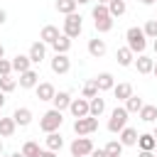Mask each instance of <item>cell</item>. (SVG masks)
<instances>
[{
  "mask_svg": "<svg viewBox=\"0 0 157 157\" xmlns=\"http://www.w3.org/2000/svg\"><path fill=\"white\" fill-rule=\"evenodd\" d=\"M140 2H142V5H152L155 0H140Z\"/></svg>",
  "mask_w": 157,
  "mask_h": 157,
  "instance_id": "cell-46",
  "label": "cell"
},
{
  "mask_svg": "<svg viewBox=\"0 0 157 157\" xmlns=\"http://www.w3.org/2000/svg\"><path fill=\"white\" fill-rule=\"evenodd\" d=\"M29 56L27 54H17L15 59H12V71H17V74H22V71H27L29 69Z\"/></svg>",
  "mask_w": 157,
  "mask_h": 157,
  "instance_id": "cell-26",
  "label": "cell"
},
{
  "mask_svg": "<svg viewBox=\"0 0 157 157\" xmlns=\"http://www.w3.org/2000/svg\"><path fill=\"white\" fill-rule=\"evenodd\" d=\"M52 47H54V52H56V54H66V52L71 49V39H69V37L61 32V34H59V37L52 42Z\"/></svg>",
  "mask_w": 157,
  "mask_h": 157,
  "instance_id": "cell-22",
  "label": "cell"
},
{
  "mask_svg": "<svg viewBox=\"0 0 157 157\" xmlns=\"http://www.w3.org/2000/svg\"><path fill=\"white\" fill-rule=\"evenodd\" d=\"M15 88H17V78H12L10 74L7 76H0V91L2 93H12Z\"/></svg>",
  "mask_w": 157,
  "mask_h": 157,
  "instance_id": "cell-31",
  "label": "cell"
},
{
  "mask_svg": "<svg viewBox=\"0 0 157 157\" xmlns=\"http://www.w3.org/2000/svg\"><path fill=\"white\" fill-rule=\"evenodd\" d=\"M12 120H15V123H17L20 128H27V125L32 123V110L22 105V108H17V110L12 113Z\"/></svg>",
  "mask_w": 157,
  "mask_h": 157,
  "instance_id": "cell-14",
  "label": "cell"
},
{
  "mask_svg": "<svg viewBox=\"0 0 157 157\" xmlns=\"http://www.w3.org/2000/svg\"><path fill=\"white\" fill-rule=\"evenodd\" d=\"M0 155H2V140H0Z\"/></svg>",
  "mask_w": 157,
  "mask_h": 157,
  "instance_id": "cell-51",
  "label": "cell"
},
{
  "mask_svg": "<svg viewBox=\"0 0 157 157\" xmlns=\"http://www.w3.org/2000/svg\"><path fill=\"white\" fill-rule=\"evenodd\" d=\"M142 32H145L147 39H155V37H157V20H147L145 27H142Z\"/></svg>",
  "mask_w": 157,
  "mask_h": 157,
  "instance_id": "cell-36",
  "label": "cell"
},
{
  "mask_svg": "<svg viewBox=\"0 0 157 157\" xmlns=\"http://www.w3.org/2000/svg\"><path fill=\"white\" fill-rule=\"evenodd\" d=\"M22 155H25V157H37V155H39V145H37L34 140H27V142L22 145Z\"/></svg>",
  "mask_w": 157,
  "mask_h": 157,
  "instance_id": "cell-34",
  "label": "cell"
},
{
  "mask_svg": "<svg viewBox=\"0 0 157 157\" xmlns=\"http://www.w3.org/2000/svg\"><path fill=\"white\" fill-rule=\"evenodd\" d=\"M120 157H123V155H120Z\"/></svg>",
  "mask_w": 157,
  "mask_h": 157,
  "instance_id": "cell-54",
  "label": "cell"
},
{
  "mask_svg": "<svg viewBox=\"0 0 157 157\" xmlns=\"http://www.w3.org/2000/svg\"><path fill=\"white\" fill-rule=\"evenodd\" d=\"M81 20H83V17L76 15V12L66 15V20H64V34H66L69 39H76V37L81 34V29H83V22H81Z\"/></svg>",
  "mask_w": 157,
  "mask_h": 157,
  "instance_id": "cell-5",
  "label": "cell"
},
{
  "mask_svg": "<svg viewBox=\"0 0 157 157\" xmlns=\"http://www.w3.org/2000/svg\"><path fill=\"white\" fill-rule=\"evenodd\" d=\"M37 157H56V152H54V150H39Z\"/></svg>",
  "mask_w": 157,
  "mask_h": 157,
  "instance_id": "cell-39",
  "label": "cell"
},
{
  "mask_svg": "<svg viewBox=\"0 0 157 157\" xmlns=\"http://www.w3.org/2000/svg\"><path fill=\"white\" fill-rule=\"evenodd\" d=\"M118 137H120V142H123V147H130V145H135L137 142V130L135 128H123L120 132H118Z\"/></svg>",
  "mask_w": 157,
  "mask_h": 157,
  "instance_id": "cell-16",
  "label": "cell"
},
{
  "mask_svg": "<svg viewBox=\"0 0 157 157\" xmlns=\"http://www.w3.org/2000/svg\"><path fill=\"white\" fill-rule=\"evenodd\" d=\"M34 91H37V98H39V101H52V98H54V93H56V88H54L49 81L37 83V86H34Z\"/></svg>",
  "mask_w": 157,
  "mask_h": 157,
  "instance_id": "cell-12",
  "label": "cell"
},
{
  "mask_svg": "<svg viewBox=\"0 0 157 157\" xmlns=\"http://www.w3.org/2000/svg\"><path fill=\"white\" fill-rule=\"evenodd\" d=\"M152 135H155V140H157V128H155V132H152Z\"/></svg>",
  "mask_w": 157,
  "mask_h": 157,
  "instance_id": "cell-50",
  "label": "cell"
},
{
  "mask_svg": "<svg viewBox=\"0 0 157 157\" xmlns=\"http://www.w3.org/2000/svg\"><path fill=\"white\" fill-rule=\"evenodd\" d=\"M17 130V123L12 118H2L0 115V137H12Z\"/></svg>",
  "mask_w": 157,
  "mask_h": 157,
  "instance_id": "cell-20",
  "label": "cell"
},
{
  "mask_svg": "<svg viewBox=\"0 0 157 157\" xmlns=\"http://www.w3.org/2000/svg\"><path fill=\"white\" fill-rule=\"evenodd\" d=\"M56 10L61 15H71L76 12V0H56Z\"/></svg>",
  "mask_w": 157,
  "mask_h": 157,
  "instance_id": "cell-33",
  "label": "cell"
},
{
  "mask_svg": "<svg viewBox=\"0 0 157 157\" xmlns=\"http://www.w3.org/2000/svg\"><path fill=\"white\" fill-rule=\"evenodd\" d=\"M128 110H125V105H115L113 110H110V118H108V130L115 135V132H120L125 125H128Z\"/></svg>",
  "mask_w": 157,
  "mask_h": 157,
  "instance_id": "cell-3",
  "label": "cell"
},
{
  "mask_svg": "<svg viewBox=\"0 0 157 157\" xmlns=\"http://www.w3.org/2000/svg\"><path fill=\"white\" fill-rule=\"evenodd\" d=\"M93 81H96L98 91H113V86H115V78H113V74H108V71L98 74V76H96Z\"/></svg>",
  "mask_w": 157,
  "mask_h": 157,
  "instance_id": "cell-13",
  "label": "cell"
},
{
  "mask_svg": "<svg viewBox=\"0 0 157 157\" xmlns=\"http://www.w3.org/2000/svg\"><path fill=\"white\" fill-rule=\"evenodd\" d=\"M105 49H108V47H105L103 39H98V37H96V39H88V54H91L93 59H101V56L105 54Z\"/></svg>",
  "mask_w": 157,
  "mask_h": 157,
  "instance_id": "cell-15",
  "label": "cell"
},
{
  "mask_svg": "<svg viewBox=\"0 0 157 157\" xmlns=\"http://www.w3.org/2000/svg\"><path fill=\"white\" fill-rule=\"evenodd\" d=\"M142 105H145V103H142V98H140V96H135V93H132L130 98H125V110H128V113H137Z\"/></svg>",
  "mask_w": 157,
  "mask_h": 157,
  "instance_id": "cell-30",
  "label": "cell"
},
{
  "mask_svg": "<svg viewBox=\"0 0 157 157\" xmlns=\"http://www.w3.org/2000/svg\"><path fill=\"white\" fill-rule=\"evenodd\" d=\"M61 32H59V27H54V25H44L42 27V34H39V39L44 42V44H52L56 37H59Z\"/></svg>",
  "mask_w": 157,
  "mask_h": 157,
  "instance_id": "cell-21",
  "label": "cell"
},
{
  "mask_svg": "<svg viewBox=\"0 0 157 157\" xmlns=\"http://www.w3.org/2000/svg\"><path fill=\"white\" fill-rule=\"evenodd\" d=\"M98 130V118L93 115H86V118H76L74 120V132L81 137V135H88V132H96Z\"/></svg>",
  "mask_w": 157,
  "mask_h": 157,
  "instance_id": "cell-6",
  "label": "cell"
},
{
  "mask_svg": "<svg viewBox=\"0 0 157 157\" xmlns=\"http://www.w3.org/2000/svg\"><path fill=\"white\" fill-rule=\"evenodd\" d=\"M52 103H54L56 110H64V108H69V103H71V93H69V91H59V93H54Z\"/></svg>",
  "mask_w": 157,
  "mask_h": 157,
  "instance_id": "cell-23",
  "label": "cell"
},
{
  "mask_svg": "<svg viewBox=\"0 0 157 157\" xmlns=\"http://www.w3.org/2000/svg\"><path fill=\"white\" fill-rule=\"evenodd\" d=\"M69 69H71V59H69L66 54H54V59H52V71L59 74V76H64V74H69Z\"/></svg>",
  "mask_w": 157,
  "mask_h": 157,
  "instance_id": "cell-8",
  "label": "cell"
},
{
  "mask_svg": "<svg viewBox=\"0 0 157 157\" xmlns=\"http://www.w3.org/2000/svg\"><path fill=\"white\" fill-rule=\"evenodd\" d=\"M10 157H25V155H22V150H17V152H12Z\"/></svg>",
  "mask_w": 157,
  "mask_h": 157,
  "instance_id": "cell-43",
  "label": "cell"
},
{
  "mask_svg": "<svg viewBox=\"0 0 157 157\" xmlns=\"http://www.w3.org/2000/svg\"><path fill=\"white\" fill-rule=\"evenodd\" d=\"M93 25H96V29L98 32H110L113 29V17H110V12H108V5H96L93 7Z\"/></svg>",
  "mask_w": 157,
  "mask_h": 157,
  "instance_id": "cell-2",
  "label": "cell"
},
{
  "mask_svg": "<svg viewBox=\"0 0 157 157\" xmlns=\"http://www.w3.org/2000/svg\"><path fill=\"white\" fill-rule=\"evenodd\" d=\"M115 59H118V64H120V66H130V64L135 61V54H132L128 47H120V49L115 52Z\"/></svg>",
  "mask_w": 157,
  "mask_h": 157,
  "instance_id": "cell-25",
  "label": "cell"
},
{
  "mask_svg": "<svg viewBox=\"0 0 157 157\" xmlns=\"http://www.w3.org/2000/svg\"><path fill=\"white\" fill-rule=\"evenodd\" d=\"M135 66H137V71L140 74H152V66H155V59H150L147 54H140L135 61H132Z\"/></svg>",
  "mask_w": 157,
  "mask_h": 157,
  "instance_id": "cell-17",
  "label": "cell"
},
{
  "mask_svg": "<svg viewBox=\"0 0 157 157\" xmlns=\"http://www.w3.org/2000/svg\"><path fill=\"white\" fill-rule=\"evenodd\" d=\"M69 110L74 118H86L88 115V98H71Z\"/></svg>",
  "mask_w": 157,
  "mask_h": 157,
  "instance_id": "cell-10",
  "label": "cell"
},
{
  "mask_svg": "<svg viewBox=\"0 0 157 157\" xmlns=\"http://www.w3.org/2000/svg\"><path fill=\"white\" fill-rule=\"evenodd\" d=\"M137 157H155V152H152V150H140Z\"/></svg>",
  "mask_w": 157,
  "mask_h": 157,
  "instance_id": "cell-40",
  "label": "cell"
},
{
  "mask_svg": "<svg viewBox=\"0 0 157 157\" xmlns=\"http://www.w3.org/2000/svg\"><path fill=\"white\" fill-rule=\"evenodd\" d=\"M81 93H83V98H93V96H98L101 91H98L96 81L91 78V81H86V83H83V91H81Z\"/></svg>",
  "mask_w": 157,
  "mask_h": 157,
  "instance_id": "cell-35",
  "label": "cell"
},
{
  "mask_svg": "<svg viewBox=\"0 0 157 157\" xmlns=\"http://www.w3.org/2000/svg\"><path fill=\"white\" fill-rule=\"evenodd\" d=\"M152 49H155V54H157V37H155V42H152Z\"/></svg>",
  "mask_w": 157,
  "mask_h": 157,
  "instance_id": "cell-47",
  "label": "cell"
},
{
  "mask_svg": "<svg viewBox=\"0 0 157 157\" xmlns=\"http://www.w3.org/2000/svg\"><path fill=\"white\" fill-rule=\"evenodd\" d=\"M61 123H64V118H61V110L52 108V110H47V113L42 115V120H39V128H42L44 132H54V130H59V128H61Z\"/></svg>",
  "mask_w": 157,
  "mask_h": 157,
  "instance_id": "cell-4",
  "label": "cell"
},
{
  "mask_svg": "<svg viewBox=\"0 0 157 157\" xmlns=\"http://www.w3.org/2000/svg\"><path fill=\"white\" fill-rule=\"evenodd\" d=\"M125 10H128L125 0H108V12H110V17H120V15H125Z\"/></svg>",
  "mask_w": 157,
  "mask_h": 157,
  "instance_id": "cell-27",
  "label": "cell"
},
{
  "mask_svg": "<svg viewBox=\"0 0 157 157\" xmlns=\"http://www.w3.org/2000/svg\"><path fill=\"white\" fill-rule=\"evenodd\" d=\"M152 74H155V76H157V61H155V66H152Z\"/></svg>",
  "mask_w": 157,
  "mask_h": 157,
  "instance_id": "cell-48",
  "label": "cell"
},
{
  "mask_svg": "<svg viewBox=\"0 0 157 157\" xmlns=\"http://www.w3.org/2000/svg\"><path fill=\"white\" fill-rule=\"evenodd\" d=\"M137 113H140V120L142 123H155L157 120V108L155 105H142Z\"/></svg>",
  "mask_w": 157,
  "mask_h": 157,
  "instance_id": "cell-29",
  "label": "cell"
},
{
  "mask_svg": "<svg viewBox=\"0 0 157 157\" xmlns=\"http://www.w3.org/2000/svg\"><path fill=\"white\" fill-rule=\"evenodd\" d=\"M27 56H29V61H32V64H42V61H44V56H47V44H44L42 39H39V42H34V44L29 47Z\"/></svg>",
  "mask_w": 157,
  "mask_h": 157,
  "instance_id": "cell-9",
  "label": "cell"
},
{
  "mask_svg": "<svg viewBox=\"0 0 157 157\" xmlns=\"http://www.w3.org/2000/svg\"><path fill=\"white\" fill-rule=\"evenodd\" d=\"M103 150H105L108 157H120V155H123V142H120V140H110Z\"/></svg>",
  "mask_w": 157,
  "mask_h": 157,
  "instance_id": "cell-32",
  "label": "cell"
},
{
  "mask_svg": "<svg viewBox=\"0 0 157 157\" xmlns=\"http://www.w3.org/2000/svg\"><path fill=\"white\" fill-rule=\"evenodd\" d=\"M86 2H91V0H76V5H86Z\"/></svg>",
  "mask_w": 157,
  "mask_h": 157,
  "instance_id": "cell-45",
  "label": "cell"
},
{
  "mask_svg": "<svg viewBox=\"0 0 157 157\" xmlns=\"http://www.w3.org/2000/svg\"><path fill=\"white\" fill-rule=\"evenodd\" d=\"M7 74H12V61L10 59H0V76H7Z\"/></svg>",
  "mask_w": 157,
  "mask_h": 157,
  "instance_id": "cell-37",
  "label": "cell"
},
{
  "mask_svg": "<svg viewBox=\"0 0 157 157\" xmlns=\"http://www.w3.org/2000/svg\"><path fill=\"white\" fill-rule=\"evenodd\" d=\"M44 142H47V150H54V152H59V150L64 147V137H61L56 130H54V132H47V140H44Z\"/></svg>",
  "mask_w": 157,
  "mask_h": 157,
  "instance_id": "cell-24",
  "label": "cell"
},
{
  "mask_svg": "<svg viewBox=\"0 0 157 157\" xmlns=\"http://www.w3.org/2000/svg\"><path fill=\"white\" fill-rule=\"evenodd\" d=\"M17 83H20V88H34V86L39 83V74H37L34 69H27V71L20 74Z\"/></svg>",
  "mask_w": 157,
  "mask_h": 157,
  "instance_id": "cell-11",
  "label": "cell"
},
{
  "mask_svg": "<svg viewBox=\"0 0 157 157\" xmlns=\"http://www.w3.org/2000/svg\"><path fill=\"white\" fill-rule=\"evenodd\" d=\"M5 20H7V12L0 7V25H5Z\"/></svg>",
  "mask_w": 157,
  "mask_h": 157,
  "instance_id": "cell-41",
  "label": "cell"
},
{
  "mask_svg": "<svg viewBox=\"0 0 157 157\" xmlns=\"http://www.w3.org/2000/svg\"><path fill=\"white\" fill-rule=\"evenodd\" d=\"M125 39H128V49H130L132 54H142L145 47H147V37H145L142 27H130V29L125 32Z\"/></svg>",
  "mask_w": 157,
  "mask_h": 157,
  "instance_id": "cell-1",
  "label": "cell"
},
{
  "mask_svg": "<svg viewBox=\"0 0 157 157\" xmlns=\"http://www.w3.org/2000/svg\"><path fill=\"white\" fill-rule=\"evenodd\" d=\"M113 93H115L118 101H125V98L132 96V86H130V83H115V86H113Z\"/></svg>",
  "mask_w": 157,
  "mask_h": 157,
  "instance_id": "cell-28",
  "label": "cell"
},
{
  "mask_svg": "<svg viewBox=\"0 0 157 157\" xmlns=\"http://www.w3.org/2000/svg\"><path fill=\"white\" fill-rule=\"evenodd\" d=\"M2 105H5V93L0 91V110H2Z\"/></svg>",
  "mask_w": 157,
  "mask_h": 157,
  "instance_id": "cell-42",
  "label": "cell"
},
{
  "mask_svg": "<svg viewBox=\"0 0 157 157\" xmlns=\"http://www.w3.org/2000/svg\"><path fill=\"white\" fill-rule=\"evenodd\" d=\"M155 20H157V15H155Z\"/></svg>",
  "mask_w": 157,
  "mask_h": 157,
  "instance_id": "cell-53",
  "label": "cell"
},
{
  "mask_svg": "<svg viewBox=\"0 0 157 157\" xmlns=\"http://www.w3.org/2000/svg\"><path fill=\"white\" fill-rule=\"evenodd\" d=\"M2 56H5V47L0 44V59H2Z\"/></svg>",
  "mask_w": 157,
  "mask_h": 157,
  "instance_id": "cell-44",
  "label": "cell"
},
{
  "mask_svg": "<svg viewBox=\"0 0 157 157\" xmlns=\"http://www.w3.org/2000/svg\"><path fill=\"white\" fill-rule=\"evenodd\" d=\"M140 150H152L155 152V147H157V140H155V135L152 132H142V135H137V142H135Z\"/></svg>",
  "mask_w": 157,
  "mask_h": 157,
  "instance_id": "cell-19",
  "label": "cell"
},
{
  "mask_svg": "<svg viewBox=\"0 0 157 157\" xmlns=\"http://www.w3.org/2000/svg\"><path fill=\"white\" fill-rule=\"evenodd\" d=\"M155 157H157V147H155Z\"/></svg>",
  "mask_w": 157,
  "mask_h": 157,
  "instance_id": "cell-52",
  "label": "cell"
},
{
  "mask_svg": "<svg viewBox=\"0 0 157 157\" xmlns=\"http://www.w3.org/2000/svg\"><path fill=\"white\" fill-rule=\"evenodd\" d=\"M98 2H101V5H108V0H98Z\"/></svg>",
  "mask_w": 157,
  "mask_h": 157,
  "instance_id": "cell-49",
  "label": "cell"
},
{
  "mask_svg": "<svg viewBox=\"0 0 157 157\" xmlns=\"http://www.w3.org/2000/svg\"><path fill=\"white\" fill-rule=\"evenodd\" d=\"M69 150H71V157H88L91 150H93V142H91V137L81 135V137H76V140L69 145Z\"/></svg>",
  "mask_w": 157,
  "mask_h": 157,
  "instance_id": "cell-7",
  "label": "cell"
},
{
  "mask_svg": "<svg viewBox=\"0 0 157 157\" xmlns=\"http://www.w3.org/2000/svg\"><path fill=\"white\" fill-rule=\"evenodd\" d=\"M88 157H108V155H105V150H96V147H93Z\"/></svg>",
  "mask_w": 157,
  "mask_h": 157,
  "instance_id": "cell-38",
  "label": "cell"
},
{
  "mask_svg": "<svg viewBox=\"0 0 157 157\" xmlns=\"http://www.w3.org/2000/svg\"><path fill=\"white\" fill-rule=\"evenodd\" d=\"M103 110H105V101L103 98H98V96L88 98V115L98 118V115H103Z\"/></svg>",
  "mask_w": 157,
  "mask_h": 157,
  "instance_id": "cell-18",
  "label": "cell"
}]
</instances>
